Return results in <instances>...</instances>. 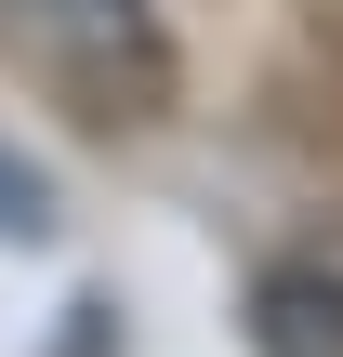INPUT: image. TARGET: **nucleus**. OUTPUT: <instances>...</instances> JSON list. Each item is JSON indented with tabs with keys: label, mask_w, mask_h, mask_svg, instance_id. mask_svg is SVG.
<instances>
[{
	"label": "nucleus",
	"mask_w": 343,
	"mask_h": 357,
	"mask_svg": "<svg viewBox=\"0 0 343 357\" xmlns=\"http://www.w3.org/2000/svg\"><path fill=\"white\" fill-rule=\"evenodd\" d=\"M0 238H53V172L0 146Z\"/></svg>",
	"instance_id": "2"
},
{
	"label": "nucleus",
	"mask_w": 343,
	"mask_h": 357,
	"mask_svg": "<svg viewBox=\"0 0 343 357\" xmlns=\"http://www.w3.org/2000/svg\"><path fill=\"white\" fill-rule=\"evenodd\" d=\"M0 40L26 53V66H53L66 93H93L106 119L119 106H159V13L145 0H0Z\"/></svg>",
	"instance_id": "1"
}]
</instances>
